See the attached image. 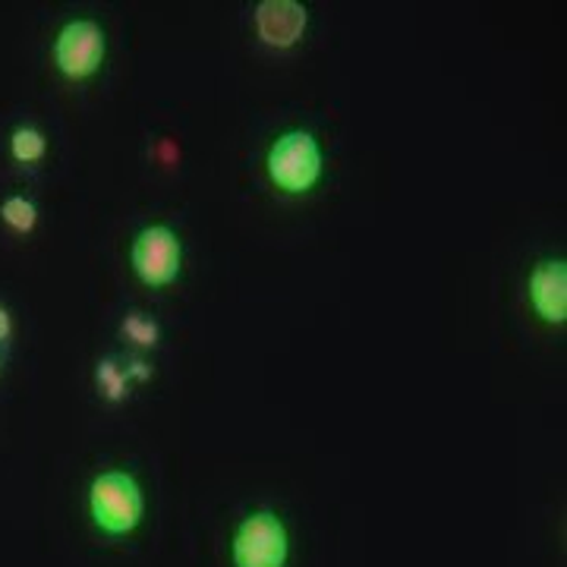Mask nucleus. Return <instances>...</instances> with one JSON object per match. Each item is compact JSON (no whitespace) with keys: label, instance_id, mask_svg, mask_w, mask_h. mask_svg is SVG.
<instances>
[{"label":"nucleus","instance_id":"1","mask_svg":"<svg viewBox=\"0 0 567 567\" xmlns=\"http://www.w3.org/2000/svg\"><path fill=\"white\" fill-rule=\"evenodd\" d=\"M89 514L107 536H129L146 514V495L126 469H104L89 486Z\"/></svg>","mask_w":567,"mask_h":567},{"label":"nucleus","instance_id":"2","mask_svg":"<svg viewBox=\"0 0 567 567\" xmlns=\"http://www.w3.org/2000/svg\"><path fill=\"white\" fill-rule=\"evenodd\" d=\"M269 180L287 196H303L321 180L325 171V155L319 139L309 129H287L281 133L269 148L265 158Z\"/></svg>","mask_w":567,"mask_h":567},{"label":"nucleus","instance_id":"3","mask_svg":"<svg viewBox=\"0 0 567 567\" xmlns=\"http://www.w3.org/2000/svg\"><path fill=\"white\" fill-rule=\"evenodd\" d=\"M230 562L234 567H287L291 562L287 523L269 508L249 511L234 530Z\"/></svg>","mask_w":567,"mask_h":567},{"label":"nucleus","instance_id":"4","mask_svg":"<svg viewBox=\"0 0 567 567\" xmlns=\"http://www.w3.org/2000/svg\"><path fill=\"white\" fill-rule=\"evenodd\" d=\"M129 262L136 277L148 287H168L183 272V243L180 234L168 224H151L136 234Z\"/></svg>","mask_w":567,"mask_h":567},{"label":"nucleus","instance_id":"5","mask_svg":"<svg viewBox=\"0 0 567 567\" xmlns=\"http://www.w3.org/2000/svg\"><path fill=\"white\" fill-rule=\"evenodd\" d=\"M104 50L107 38L95 20H70L54 38V64L67 79H89L99 73Z\"/></svg>","mask_w":567,"mask_h":567},{"label":"nucleus","instance_id":"6","mask_svg":"<svg viewBox=\"0 0 567 567\" xmlns=\"http://www.w3.org/2000/svg\"><path fill=\"white\" fill-rule=\"evenodd\" d=\"M262 45L277 50L294 48L309 25V10L296 0H262L252 13Z\"/></svg>","mask_w":567,"mask_h":567},{"label":"nucleus","instance_id":"7","mask_svg":"<svg viewBox=\"0 0 567 567\" xmlns=\"http://www.w3.org/2000/svg\"><path fill=\"white\" fill-rule=\"evenodd\" d=\"M530 303L533 309L552 325H565L567 319V262L548 259L530 272Z\"/></svg>","mask_w":567,"mask_h":567},{"label":"nucleus","instance_id":"8","mask_svg":"<svg viewBox=\"0 0 567 567\" xmlns=\"http://www.w3.org/2000/svg\"><path fill=\"white\" fill-rule=\"evenodd\" d=\"M95 385H99V395L111 404H121L129 397V378H126L124 360L117 356H101L95 363Z\"/></svg>","mask_w":567,"mask_h":567},{"label":"nucleus","instance_id":"9","mask_svg":"<svg viewBox=\"0 0 567 567\" xmlns=\"http://www.w3.org/2000/svg\"><path fill=\"white\" fill-rule=\"evenodd\" d=\"M10 155L20 165H35L48 155V139L38 126H16L10 136Z\"/></svg>","mask_w":567,"mask_h":567},{"label":"nucleus","instance_id":"10","mask_svg":"<svg viewBox=\"0 0 567 567\" xmlns=\"http://www.w3.org/2000/svg\"><path fill=\"white\" fill-rule=\"evenodd\" d=\"M121 334H124V341L139 347V350H155L161 344V325L146 313H139V309L126 313L124 321H121Z\"/></svg>","mask_w":567,"mask_h":567},{"label":"nucleus","instance_id":"11","mask_svg":"<svg viewBox=\"0 0 567 567\" xmlns=\"http://www.w3.org/2000/svg\"><path fill=\"white\" fill-rule=\"evenodd\" d=\"M0 218L16 234H32L38 224V205L25 196H7L0 202Z\"/></svg>","mask_w":567,"mask_h":567},{"label":"nucleus","instance_id":"12","mask_svg":"<svg viewBox=\"0 0 567 567\" xmlns=\"http://www.w3.org/2000/svg\"><path fill=\"white\" fill-rule=\"evenodd\" d=\"M124 370H126V378H129V382H148V378L155 375V370L148 366L146 360H139V356H133V360H126Z\"/></svg>","mask_w":567,"mask_h":567},{"label":"nucleus","instance_id":"13","mask_svg":"<svg viewBox=\"0 0 567 567\" xmlns=\"http://www.w3.org/2000/svg\"><path fill=\"white\" fill-rule=\"evenodd\" d=\"M10 338H13V316H10V309L0 303V347L10 344Z\"/></svg>","mask_w":567,"mask_h":567},{"label":"nucleus","instance_id":"14","mask_svg":"<svg viewBox=\"0 0 567 567\" xmlns=\"http://www.w3.org/2000/svg\"><path fill=\"white\" fill-rule=\"evenodd\" d=\"M0 372H3V366H0Z\"/></svg>","mask_w":567,"mask_h":567}]
</instances>
